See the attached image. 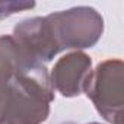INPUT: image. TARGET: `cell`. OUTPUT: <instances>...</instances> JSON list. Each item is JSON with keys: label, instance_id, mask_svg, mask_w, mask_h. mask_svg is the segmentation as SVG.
<instances>
[{"label": "cell", "instance_id": "obj_3", "mask_svg": "<svg viewBox=\"0 0 124 124\" xmlns=\"http://www.w3.org/2000/svg\"><path fill=\"white\" fill-rule=\"evenodd\" d=\"M123 70L120 58L104 60L92 70L86 96L92 101L98 114L111 124H121L123 118Z\"/></svg>", "mask_w": 124, "mask_h": 124}, {"label": "cell", "instance_id": "obj_4", "mask_svg": "<svg viewBox=\"0 0 124 124\" xmlns=\"http://www.w3.org/2000/svg\"><path fill=\"white\" fill-rule=\"evenodd\" d=\"M12 37L22 53L34 63H48L61 53L47 16H35L21 21L15 25Z\"/></svg>", "mask_w": 124, "mask_h": 124}, {"label": "cell", "instance_id": "obj_7", "mask_svg": "<svg viewBox=\"0 0 124 124\" xmlns=\"http://www.w3.org/2000/svg\"><path fill=\"white\" fill-rule=\"evenodd\" d=\"M32 8H35L34 2H0V21Z\"/></svg>", "mask_w": 124, "mask_h": 124}, {"label": "cell", "instance_id": "obj_5", "mask_svg": "<svg viewBox=\"0 0 124 124\" xmlns=\"http://www.w3.org/2000/svg\"><path fill=\"white\" fill-rule=\"evenodd\" d=\"M91 75L92 58L83 51H70L55 61L50 80L61 96L75 98L86 92Z\"/></svg>", "mask_w": 124, "mask_h": 124}, {"label": "cell", "instance_id": "obj_1", "mask_svg": "<svg viewBox=\"0 0 124 124\" xmlns=\"http://www.w3.org/2000/svg\"><path fill=\"white\" fill-rule=\"evenodd\" d=\"M54 88L47 67L29 63L0 79V124H42L50 115Z\"/></svg>", "mask_w": 124, "mask_h": 124}, {"label": "cell", "instance_id": "obj_6", "mask_svg": "<svg viewBox=\"0 0 124 124\" xmlns=\"http://www.w3.org/2000/svg\"><path fill=\"white\" fill-rule=\"evenodd\" d=\"M34 63L19 48L12 35H0V79L12 76L25 64Z\"/></svg>", "mask_w": 124, "mask_h": 124}, {"label": "cell", "instance_id": "obj_8", "mask_svg": "<svg viewBox=\"0 0 124 124\" xmlns=\"http://www.w3.org/2000/svg\"><path fill=\"white\" fill-rule=\"evenodd\" d=\"M63 124H76V123H72V121H69V123H63Z\"/></svg>", "mask_w": 124, "mask_h": 124}, {"label": "cell", "instance_id": "obj_9", "mask_svg": "<svg viewBox=\"0 0 124 124\" xmlns=\"http://www.w3.org/2000/svg\"><path fill=\"white\" fill-rule=\"evenodd\" d=\"M88 124H101V123H88Z\"/></svg>", "mask_w": 124, "mask_h": 124}, {"label": "cell", "instance_id": "obj_2", "mask_svg": "<svg viewBox=\"0 0 124 124\" xmlns=\"http://www.w3.org/2000/svg\"><path fill=\"white\" fill-rule=\"evenodd\" d=\"M61 51L93 47L104 34V18L89 6H76L47 15Z\"/></svg>", "mask_w": 124, "mask_h": 124}]
</instances>
